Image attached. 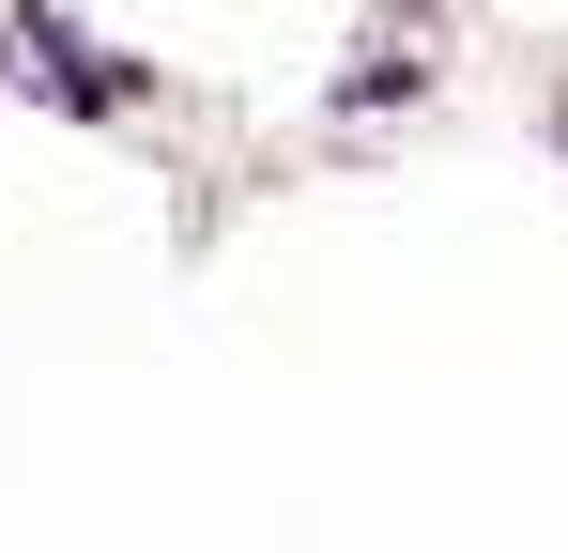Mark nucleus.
<instances>
[{"instance_id":"1","label":"nucleus","mask_w":568,"mask_h":553,"mask_svg":"<svg viewBox=\"0 0 568 553\" xmlns=\"http://www.w3.org/2000/svg\"><path fill=\"white\" fill-rule=\"evenodd\" d=\"M554 139H568V108H554Z\"/></svg>"}]
</instances>
